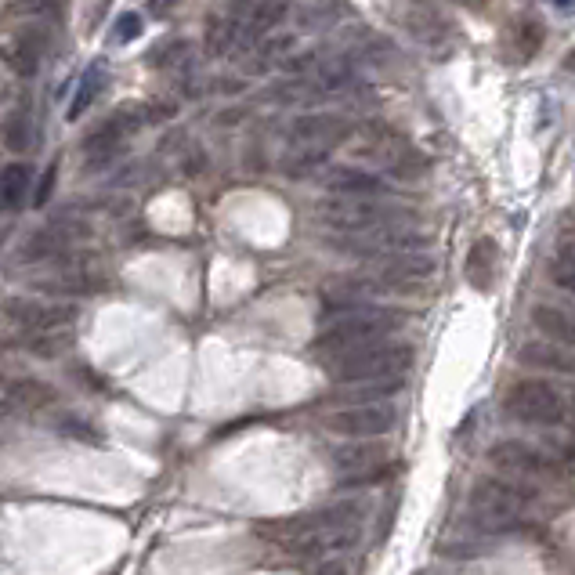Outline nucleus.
<instances>
[{
    "label": "nucleus",
    "instance_id": "4",
    "mask_svg": "<svg viewBox=\"0 0 575 575\" xmlns=\"http://www.w3.org/2000/svg\"><path fill=\"white\" fill-rule=\"evenodd\" d=\"M503 413L528 427H561L568 420V398L539 380H518L503 395Z\"/></svg>",
    "mask_w": 575,
    "mask_h": 575
},
{
    "label": "nucleus",
    "instance_id": "21",
    "mask_svg": "<svg viewBox=\"0 0 575 575\" xmlns=\"http://www.w3.org/2000/svg\"><path fill=\"white\" fill-rule=\"evenodd\" d=\"M29 181H33V170L26 163H11V167L0 170V203L8 210L22 207L29 192Z\"/></svg>",
    "mask_w": 575,
    "mask_h": 575
},
{
    "label": "nucleus",
    "instance_id": "5",
    "mask_svg": "<svg viewBox=\"0 0 575 575\" xmlns=\"http://www.w3.org/2000/svg\"><path fill=\"white\" fill-rule=\"evenodd\" d=\"M528 500H532V492H525L518 481L503 478V474H485L471 485V514L478 525L489 528H510L521 518Z\"/></svg>",
    "mask_w": 575,
    "mask_h": 575
},
{
    "label": "nucleus",
    "instance_id": "6",
    "mask_svg": "<svg viewBox=\"0 0 575 575\" xmlns=\"http://www.w3.org/2000/svg\"><path fill=\"white\" fill-rule=\"evenodd\" d=\"M330 246H333V250H340V254L366 257V261H387V257H402V254H427L431 236H427V232H420V228L395 225V228L369 232V236L330 239Z\"/></svg>",
    "mask_w": 575,
    "mask_h": 575
},
{
    "label": "nucleus",
    "instance_id": "17",
    "mask_svg": "<svg viewBox=\"0 0 575 575\" xmlns=\"http://www.w3.org/2000/svg\"><path fill=\"white\" fill-rule=\"evenodd\" d=\"M532 326L547 340L561 344V348H575V315L565 312V308H557V304H532V312H528Z\"/></svg>",
    "mask_w": 575,
    "mask_h": 575
},
{
    "label": "nucleus",
    "instance_id": "33",
    "mask_svg": "<svg viewBox=\"0 0 575 575\" xmlns=\"http://www.w3.org/2000/svg\"><path fill=\"white\" fill-rule=\"evenodd\" d=\"M315 575H348V568L340 565V561H322V568Z\"/></svg>",
    "mask_w": 575,
    "mask_h": 575
},
{
    "label": "nucleus",
    "instance_id": "2",
    "mask_svg": "<svg viewBox=\"0 0 575 575\" xmlns=\"http://www.w3.org/2000/svg\"><path fill=\"white\" fill-rule=\"evenodd\" d=\"M315 221L326 232H333V239H355L380 232V228L406 225L409 210L391 203V199H348V196H330L315 207Z\"/></svg>",
    "mask_w": 575,
    "mask_h": 575
},
{
    "label": "nucleus",
    "instance_id": "23",
    "mask_svg": "<svg viewBox=\"0 0 575 575\" xmlns=\"http://www.w3.org/2000/svg\"><path fill=\"white\" fill-rule=\"evenodd\" d=\"M102 80H105V69L102 66H91L84 73V84H80V91H76L73 105H69V120H80V116L91 109V102L98 98V91H102Z\"/></svg>",
    "mask_w": 575,
    "mask_h": 575
},
{
    "label": "nucleus",
    "instance_id": "37",
    "mask_svg": "<svg viewBox=\"0 0 575 575\" xmlns=\"http://www.w3.org/2000/svg\"><path fill=\"white\" fill-rule=\"evenodd\" d=\"M557 4H565V8H568V4H572V0H557Z\"/></svg>",
    "mask_w": 575,
    "mask_h": 575
},
{
    "label": "nucleus",
    "instance_id": "15",
    "mask_svg": "<svg viewBox=\"0 0 575 575\" xmlns=\"http://www.w3.org/2000/svg\"><path fill=\"white\" fill-rule=\"evenodd\" d=\"M286 11H290V4H286V0H261V4H254V8H250V15H246L243 37H239L236 51L261 48L264 40L275 33V26H283Z\"/></svg>",
    "mask_w": 575,
    "mask_h": 575
},
{
    "label": "nucleus",
    "instance_id": "35",
    "mask_svg": "<svg viewBox=\"0 0 575 575\" xmlns=\"http://www.w3.org/2000/svg\"><path fill=\"white\" fill-rule=\"evenodd\" d=\"M460 4H471V8H485V0H460Z\"/></svg>",
    "mask_w": 575,
    "mask_h": 575
},
{
    "label": "nucleus",
    "instance_id": "24",
    "mask_svg": "<svg viewBox=\"0 0 575 575\" xmlns=\"http://www.w3.org/2000/svg\"><path fill=\"white\" fill-rule=\"evenodd\" d=\"M62 250H66V236H62V232H37V236L22 246V257H26V261H48V257L62 254Z\"/></svg>",
    "mask_w": 575,
    "mask_h": 575
},
{
    "label": "nucleus",
    "instance_id": "22",
    "mask_svg": "<svg viewBox=\"0 0 575 575\" xmlns=\"http://www.w3.org/2000/svg\"><path fill=\"white\" fill-rule=\"evenodd\" d=\"M539 48H543V26L536 19L514 22V29H510V51L518 58H532Z\"/></svg>",
    "mask_w": 575,
    "mask_h": 575
},
{
    "label": "nucleus",
    "instance_id": "14",
    "mask_svg": "<svg viewBox=\"0 0 575 575\" xmlns=\"http://www.w3.org/2000/svg\"><path fill=\"white\" fill-rule=\"evenodd\" d=\"M518 362L539 373H554V377H575V351L561 348L554 340H528L518 348Z\"/></svg>",
    "mask_w": 575,
    "mask_h": 575
},
{
    "label": "nucleus",
    "instance_id": "26",
    "mask_svg": "<svg viewBox=\"0 0 575 575\" xmlns=\"http://www.w3.org/2000/svg\"><path fill=\"white\" fill-rule=\"evenodd\" d=\"M550 279H554V286H561L565 293H575V257L557 254L554 261H550Z\"/></svg>",
    "mask_w": 575,
    "mask_h": 575
},
{
    "label": "nucleus",
    "instance_id": "25",
    "mask_svg": "<svg viewBox=\"0 0 575 575\" xmlns=\"http://www.w3.org/2000/svg\"><path fill=\"white\" fill-rule=\"evenodd\" d=\"M69 344H73V333L69 330H48V333L29 337V351H33L37 359H55V355H62Z\"/></svg>",
    "mask_w": 575,
    "mask_h": 575
},
{
    "label": "nucleus",
    "instance_id": "27",
    "mask_svg": "<svg viewBox=\"0 0 575 575\" xmlns=\"http://www.w3.org/2000/svg\"><path fill=\"white\" fill-rule=\"evenodd\" d=\"M4 138H8V149L22 152L29 145V138H33V127H29V116H11L8 120V131H4Z\"/></svg>",
    "mask_w": 575,
    "mask_h": 575
},
{
    "label": "nucleus",
    "instance_id": "10",
    "mask_svg": "<svg viewBox=\"0 0 575 575\" xmlns=\"http://www.w3.org/2000/svg\"><path fill=\"white\" fill-rule=\"evenodd\" d=\"M485 460L500 474H521V478H547V474L557 471V460L547 449L521 442V438H503V442L489 445Z\"/></svg>",
    "mask_w": 575,
    "mask_h": 575
},
{
    "label": "nucleus",
    "instance_id": "30",
    "mask_svg": "<svg viewBox=\"0 0 575 575\" xmlns=\"http://www.w3.org/2000/svg\"><path fill=\"white\" fill-rule=\"evenodd\" d=\"M185 51H189V44H185V40H174V44H170V48H160V51H152V66H167V62H178L181 55H185Z\"/></svg>",
    "mask_w": 575,
    "mask_h": 575
},
{
    "label": "nucleus",
    "instance_id": "11",
    "mask_svg": "<svg viewBox=\"0 0 575 575\" xmlns=\"http://www.w3.org/2000/svg\"><path fill=\"white\" fill-rule=\"evenodd\" d=\"M387 445L377 442V438H351V442L337 445L333 449V467L348 474L344 485H362V481H380L387 471L380 467H391L387 463Z\"/></svg>",
    "mask_w": 575,
    "mask_h": 575
},
{
    "label": "nucleus",
    "instance_id": "18",
    "mask_svg": "<svg viewBox=\"0 0 575 575\" xmlns=\"http://www.w3.org/2000/svg\"><path fill=\"white\" fill-rule=\"evenodd\" d=\"M44 48H48V33L44 29H26L15 44H11V55L8 62L15 66V73L22 76H33L40 66V55H44Z\"/></svg>",
    "mask_w": 575,
    "mask_h": 575
},
{
    "label": "nucleus",
    "instance_id": "38",
    "mask_svg": "<svg viewBox=\"0 0 575 575\" xmlns=\"http://www.w3.org/2000/svg\"><path fill=\"white\" fill-rule=\"evenodd\" d=\"M416 575H431V572H416Z\"/></svg>",
    "mask_w": 575,
    "mask_h": 575
},
{
    "label": "nucleus",
    "instance_id": "7",
    "mask_svg": "<svg viewBox=\"0 0 575 575\" xmlns=\"http://www.w3.org/2000/svg\"><path fill=\"white\" fill-rule=\"evenodd\" d=\"M359 156L377 170H384V174H395V178H413L427 167L424 156L387 127H369V131L359 134Z\"/></svg>",
    "mask_w": 575,
    "mask_h": 575
},
{
    "label": "nucleus",
    "instance_id": "28",
    "mask_svg": "<svg viewBox=\"0 0 575 575\" xmlns=\"http://www.w3.org/2000/svg\"><path fill=\"white\" fill-rule=\"evenodd\" d=\"M138 33H142V19L134 11H127V15H120V22L113 29V44H131Z\"/></svg>",
    "mask_w": 575,
    "mask_h": 575
},
{
    "label": "nucleus",
    "instance_id": "34",
    "mask_svg": "<svg viewBox=\"0 0 575 575\" xmlns=\"http://www.w3.org/2000/svg\"><path fill=\"white\" fill-rule=\"evenodd\" d=\"M561 254H568V257H575V239H568V243H565V250H561Z\"/></svg>",
    "mask_w": 575,
    "mask_h": 575
},
{
    "label": "nucleus",
    "instance_id": "1",
    "mask_svg": "<svg viewBox=\"0 0 575 575\" xmlns=\"http://www.w3.org/2000/svg\"><path fill=\"white\" fill-rule=\"evenodd\" d=\"M402 322H406V312L380 308V304H366V308H355V312L326 319L319 337L312 340V351L326 362V366H333V362L351 355V351H362V348H369V344L391 340Z\"/></svg>",
    "mask_w": 575,
    "mask_h": 575
},
{
    "label": "nucleus",
    "instance_id": "32",
    "mask_svg": "<svg viewBox=\"0 0 575 575\" xmlns=\"http://www.w3.org/2000/svg\"><path fill=\"white\" fill-rule=\"evenodd\" d=\"M174 8H178V0H149V15H156V19H167Z\"/></svg>",
    "mask_w": 575,
    "mask_h": 575
},
{
    "label": "nucleus",
    "instance_id": "3",
    "mask_svg": "<svg viewBox=\"0 0 575 575\" xmlns=\"http://www.w3.org/2000/svg\"><path fill=\"white\" fill-rule=\"evenodd\" d=\"M416 351L406 340H380V344H369L362 351H351L344 359H337L330 366L333 380L340 387H355V384H384V380H402L413 369Z\"/></svg>",
    "mask_w": 575,
    "mask_h": 575
},
{
    "label": "nucleus",
    "instance_id": "9",
    "mask_svg": "<svg viewBox=\"0 0 575 575\" xmlns=\"http://www.w3.org/2000/svg\"><path fill=\"white\" fill-rule=\"evenodd\" d=\"M355 127H351L344 116L337 113H304L293 116L290 127H286V145L290 149H319V152H333L340 142H348Z\"/></svg>",
    "mask_w": 575,
    "mask_h": 575
},
{
    "label": "nucleus",
    "instance_id": "29",
    "mask_svg": "<svg viewBox=\"0 0 575 575\" xmlns=\"http://www.w3.org/2000/svg\"><path fill=\"white\" fill-rule=\"evenodd\" d=\"M55 181H58V167L51 163V167L44 170V178H40L37 192H33V207H48L51 192H55Z\"/></svg>",
    "mask_w": 575,
    "mask_h": 575
},
{
    "label": "nucleus",
    "instance_id": "20",
    "mask_svg": "<svg viewBox=\"0 0 575 575\" xmlns=\"http://www.w3.org/2000/svg\"><path fill=\"white\" fill-rule=\"evenodd\" d=\"M322 167H330V152H319V149H286V156L279 160V170L293 181L312 178Z\"/></svg>",
    "mask_w": 575,
    "mask_h": 575
},
{
    "label": "nucleus",
    "instance_id": "8",
    "mask_svg": "<svg viewBox=\"0 0 575 575\" xmlns=\"http://www.w3.org/2000/svg\"><path fill=\"white\" fill-rule=\"evenodd\" d=\"M398 409L391 402H373V406H340L322 416V427L340 438H387L398 427Z\"/></svg>",
    "mask_w": 575,
    "mask_h": 575
},
{
    "label": "nucleus",
    "instance_id": "16",
    "mask_svg": "<svg viewBox=\"0 0 575 575\" xmlns=\"http://www.w3.org/2000/svg\"><path fill=\"white\" fill-rule=\"evenodd\" d=\"M250 8H254V4L239 0V4H232V8L225 11V15H217V19L210 22V29H207V55L210 58H221V55H228V51L239 48V37H243Z\"/></svg>",
    "mask_w": 575,
    "mask_h": 575
},
{
    "label": "nucleus",
    "instance_id": "12",
    "mask_svg": "<svg viewBox=\"0 0 575 575\" xmlns=\"http://www.w3.org/2000/svg\"><path fill=\"white\" fill-rule=\"evenodd\" d=\"M322 189L330 196H348V199H373L384 196V174L369 167H355V163H333L322 174Z\"/></svg>",
    "mask_w": 575,
    "mask_h": 575
},
{
    "label": "nucleus",
    "instance_id": "19",
    "mask_svg": "<svg viewBox=\"0 0 575 575\" xmlns=\"http://www.w3.org/2000/svg\"><path fill=\"white\" fill-rule=\"evenodd\" d=\"M55 402V391L40 380H11L8 387V406L11 409H26V413H37V409H48Z\"/></svg>",
    "mask_w": 575,
    "mask_h": 575
},
{
    "label": "nucleus",
    "instance_id": "13",
    "mask_svg": "<svg viewBox=\"0 0 575 575\" xmlns=\"http://www.w3.org/2000/svg\"><path fill=\"white\" fill-rule=\"evenodd\" d=\"M362 539V525H344V528H312L304 532L301 539H293L290 547L297 557H315V561H333L337 554H348V550L359 547Z\"/></svg>",
    "mask_w": 575,
    "mask_h": 575
},
{
    "label": "nucleus",
    "instance_id": "36",
    "mask_svg": "<svg viewBox=\"0 0 575 575\" xmlns=\"http://www.w3.org/2000/svg\"><path fill=\"white\" fill-rule=\"evenodd\" d=\"M568 69H575V51H572V58H568Z\"/></svg>",
    "mask_w": 575,
    "mask_h": 575
},
{
    "label": "nucleus",
    "instance_id": "31",
    "mask_svg": "<svg viewBox=\"0 0 575 575\" xmlns=\"http://www.w3.org/2000/svg\"><path fill=\"white\" fill-rule=\"evenodd\" d=\"M62 431L73 434L76 442H84V438H87V442H91V438H95V431H91V427H87V424H80V420H66V424H62Z\"/></svg>",
    "mask_w": 575,
    "mask_h": 575
}]
</instances>
